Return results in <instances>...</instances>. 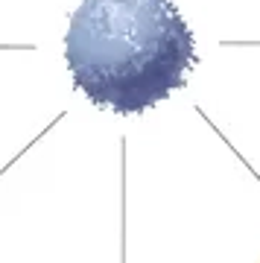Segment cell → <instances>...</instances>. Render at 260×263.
<instances>
[{
  "label": "cell",
  "instance_id": "1",
  "mask_svg": "<svg viewBox=\"0 0 260 263\" xmlns=\"http://www.w3.org/2000/svg\"><path fill=\"white\" fill-rule=\"evenodd\" d=\"M65 59L97 108L140 114L184 88L196 38L173 0H82L67 24Z\"/></svg>",
  "mask_w": 260,
  "mask_h": 263
}]
</instances>
